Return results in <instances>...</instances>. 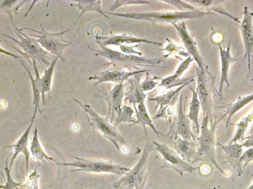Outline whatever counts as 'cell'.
<instances>
[{
  "mask_svg": "<svg viewBox=\"0 0 253 189\" xmlns=\"http://www.w3.org/2000/svg\"><path fill=\"white\" fill-rule=\"evenodd\" d=\"M18 61L26 70L31 81L33 94V105L34 106L33 114H36L37 111H38L41 115H43L42 111L40 106V101L41 99L42 100L41 77L40 76L39 70L37 66V62L32 61L35 73V78H34L30 70L24 63V62L21 59Z\"/></svg>",
  "mask_w": 253,
  "mask_h": 189,
  "instance_id": "cell-20",
  "label": "cell"
},
{
  "mask_svg": "<svg viewBox=\"0 0 253 189\" xmlns=\"http://www.w3.org/2000/svg\"><path fill=\"white\" fill-rule=\"evenodd\" d=\"M73 157L75 160L71 162H56L55 164L75 168L74 169L71 170L70 172L83 171L96 174L109 173L120 176H123L130 169L110 161Z\"/></svg>",
  "mask_w": 253,
  "mask_h": 189,
  "instance_id": "cell-6",
  "label": "cell"
},
{
  "mask_svg": "<svg viewBox=\"0 0 253 189\" xmlns=\"http://www.w3.org/2000/svg\"><path fill=\"white\" fill-rule=\"evenodd\" d=\"M154 0H115L111 5L109 10L113 12L116 9L122 6H126L131 4H152Z\"/></svg>",
  "mask_w": 253,
  "mask_h": 189,
  "instance_id": "cell-35",
  "label": "cell"
},
{
  "mask_svg": "<svg viewBox=\"0 0 253 189\" xmlns=\"http://www.w3.org/2000/svg\"><path fill=\"white\" fill-rule=\"evenodd\" d=\"M0 53L1 54H2V53L5 54L8 56H9L10 57L14 58L16 60H20V59H21L22 58H24L22 56H18V55H15L11 52H9V51L5 50L4 49H3L2 47L0 48Z\"/></svg>",
  "mask_w": 253,
  "mask_h": 189,
  "instance_id": "cell-44",
  "label": "cell"
},
{
  "mask_svg": "<svg viewBox=\"0 0 253 189\" xmlns=\"http://www.w3.org/2000/svg\"><path fill=\"white\" fill-rule=\"evenodd\" d=\"M219 50L220 61V78L218 89V96L221 98L222 96L223 88L224 84L227 87H230L228 80V74L231 64L237 60L236 56L232 57L231 54V43L228 42L226 48H222L218 43Z\"/></svg>",
  "mask_w": 253,
  "mask_h": 189,
  "instance_id": "cell-17",
  "label": "cell"
},
{
  "mask_svg": "<svg viewBox=\"0 0 253 189\" xmlns=\"http://www.w3.org/2000/svg\"><path fill=\"white\" fill-rule=\"evenodd\" d=\"M210 117L206 114L203 117L201 126L200 135L197 138V152L192 164L197 161H204L214 165L222 174L224 172L219 166L215 159V132L216 126L220 122L218 119L215 118L214 121L209 122Z\"/></svg>",
  "mask_w": 253,
  "mask_h": 189,
  "instance_id": "cell-2",
  "label": "cell"
},
{
  "mask_svg": "<svg viewBox=\"0 0 253 189\" xmlns=\"http://www.w3.org/2000/svg\"><path fill=\"white\" fill-rule=\"evenodd\" d=\"M253 161V147L249 148L245 152L242 153L240 159V163L243 170L247 165Z\"/></svg>",
  "mask_w": 253,
  "mask_h": 189,
  "instance_id": "cell-39",
  "label": "cell"
},
{
  "mask_svg": "<svg viewBox=\"0 0 253 189\" xmlns=\"http://www.w3.org/2000/svg\"><path fill=\"white\" fill-rule=\"evenodd\" d=\"M28 0H0V12L7 14L13 25L12 14H17L20 8Z\"/></svg>",
  "mask_w": 253,
  "mask_h": 189,
  "instance_id": "cell-31",
  "label": "cell"
},
{
  "mask_svg": "<svg viewBox=\"0 0 253 189\" xmlns=\"http://www.w3.org/2000/svg\"><path fill=\"white\" fill-rule=\"evenodd\" d=\"M133 107L135 110L136 121L133 125L138 124L142 126L146 136H147L148 134L146 126H148L152 129L157 136L159 137L161 135L165 137V134L158 131L154 125L152 120L148 113L145 101L141 102L138 104L137 108L136 106H133Z\"/></svg>",
  "mask_w": 253,
  "mask_h": 189,
  "instance_id": "cell-25",
  "label": "cell"
},
{
  "mask_svg": "<svg viewBox=\"0 0 253 189\" xmlns=\"http://www.w3.org/2000/svg\"><path fill=\"white\" fill-rule=\"evenodd\" d=\"M216 145L224 152V162L228 163L239 176L243 174V170L240 163V157L243 153V146L242 144L235 142L232 144H228L227 145L216 143Z\"/></svg>",
  "mask_w": 253,
  "mask_h": 189,
  "instance_id": "cell-19",
  "label": "cell"
},
{
  "mask_svg": "<svg viewBox=\"0 0 253 189\" xmlns=\"http://www.w3.org/2000/svg\"></svg>",
  "mask_w": 253,
  "mask_h": 189,
  "instance_id": "cell-47",
  "label": "cell"
},
{
  "mask_svg": "<svg viewBox=\"0 0 253 189\" xmlns=\"http://www.w3.org/2000/svg\"><path fill=\"white\" fill-rule=\"evenodd\" d=\"M194 59L191 56H189L183 61L177 67L176 71L171 75L163 78L161 80L159 84V87H163L166 89H169L175 86H180L182 84L186 83L190 81L194 80L193 76L190 77L184 81H180V77L187 69L190 63L193 61Z\"/></svg>",
  "mask_w": 253,
  "mask_h": 189,
  "instance_id": "cell-22",
  "label": "cell"
},
{
  "mask_svg": "<svg viewBox=\"0 0 253 189\" xmlns=\"http://www.w3.org/2000/svg\"><path fill=\"white\" fill-rule=\"evenodd\" d=\"M13 26L15 28V33L19 40L4 33H1V34L18 44L23 50V57L31 64L32 62L30 59L40 63H43L48 67L51 63L47 56L48 52L41 46L37 38L24 33L14 25Z\"/></svg>",
  "mask_w": 253,
  "mask_h": 189,
  "instance_id": "cell-8",
  "label": "cell"
},
{
  "mask_svg": "<svg viewBox=\"0 0 253 189\" xmlns=\"http://www.w3.org/2000/svg\"><path fill=\"white\" fill-rule=\"evenodd\" d=\"M100 49L97 50L88 48L93 51V55L102 57L109 60V62L104 65L112 66V68L124 69H136L141 70L142 67H154L165 68L166 63L161 59H148L143 56L134 55H128L122 52L111 49L107 46H100Z\"/></svg>",
  "mask_w": 253,
  "mask_h": 189,
  "instance_id": "cell-1",
  "label": "cell"
},
{
  "mask_svg": "<svg viewBox=\"0 0 253 189\" xmlns=\"http://www.w3.org/2000/svg\"><path fill=\"white\" fill-rule=\"evenodd\" d=\"M242 145L245 148L253 147V133L248 136L245 137L242 140H244Z\"/></svg>",
  "mask_w": 253,
  "mask_h": 189,
  "instance_id": "cell-43",
  "label": "cell"
},
{
  "mask_svg": "<svg viewBox=\"0 0 253 189\" xmlns=\"http://www.w3.org/2000/svg\"><path fill=\"white\" fill-rule=\"evenodd\" d=\"M163 2L169 3L172 5L176 7H177L183 11L185 9H188L191 11L196 10L197 9L195 8L193 6L190 4H188L187 3H185V1L181 0H164L161 1Z\"/></svg>",
  "mask_w": 253,
  "mask_h": 189,
  "instance_id": "cell-41",
  "label": "cell"
},
{
  "mask_svg": "<svg viewBox=\"0 0 253 189\" xmlns=\"http://www.w3.org/2000/svg\"><path fill=\"white\" fill-rule=\"evenodd\" d=\"M172 25L176 30L188 54L190 56H192L196 62L198 67L202 69H208V66L204 63L200 54L196 42L187 29L185 22L181 21Z\"/></svg>",
  "mask_w": 253,
  "mask_h": 189,
  "instance_id": "cell-15",
  "label": "cell"
},
{
  "mask_svg": "<svg viewBox=\"0 0 253 189\" xmlns=\"http://www.w3.org/2000/svg\"><path fill=\"white\" fill-rule=\"evenodd\" d=\"M58 59L57 57L54 56L53 57L50 65L44 69V73L41 77V101L42 106H45V94H47L48 96L50 97V92L53 72Z\"/></svg>",
  "mask_w": 253,
  "mask_h": 189,
  "instance_id": "cell-28",
  "label": "cell"
},
{
  "mask_svg": "<svg viewBox=\"0 0 253 189\" xmlns=\"http://www.w3.org/2000/svg\"><path fill=\"white\" fill-rule=\"evenodd\" d=\"M184 106L181 94L179 98L177 114L172 118L169 130L165 137L180 136L183 139L196 141L197 138L192 130L190 120L185 113Z\"/></svg>",
  "mask_w": 253,
  "mask_h": 189,
  "instance_id": "cell-10",
  "label": "cell"
},
{
  "mask_svg": "<svg viewBox=\"0 0 253 189\" xmlns=\"http://www.w3.org/2000/svg\"><path fill=\"white\" fill-rule=\"evenodd\" d=\"M41 31L34 30L30 28H23L20 29L23 30H29L38 33L37 34H29L31 36L37 38L41 46L47 52L50 53L57 57L63 62H65L63 57V52L66 48L70 45H73L63 38V35L66 32L70 31V28L58 32H49L46 31L40 24Z\"/></svg>",
  "mask_w": 253,
  "mask_h": 189,
  "instance_id": "cell-7",
  "label": "cell"
},
{
  "mask_svg": "<svg viewBox=\"0 0 253 189\" xmlns=\"http://www.w3.org/2000/svg\"><path fill=\"white\" fill-rule=\"evenodd\" d=\"M253 176V172L252 173V175H251V177H252Z\"/></svg>",
  "mask_w": 253,
  "mask_h": 189,
  "instance_id": "cell-46",
  "label": "cell"
},
{
  "mask_svg": "<svg viewBox=\"0 0 253 189\" xmlns=\"http://www.w3.org/2000/svg\"><path fill=\"white\" fill-rule=\"evenodd\" d=\"M192 80L182 85L178 86L177 88L170 90L168 92L159 95L155 97H150L147 98V100L149 101H154L156 103L155 110L159 107L158 112L161 111L165 107L170 104L172 102L175 100L180 91L186 85L190 82Z\"/></svg>",
  "mask_w": 253,
  "mask_h": 189,
  "instance_id": "cell-26",
  "label": "cell"
},
{
  "mask_svg": "<svg viewBox=\"0 0 253 189\" xmlns=\"http://www.w3.org/2000/svg\"><path fill=\"white\" fill-rule=\"evenodd\" d=\"M155 151L162 157L164 164L160 169L164 168H171L182 175L185 172L192 173L199 169L200 166H194L191 163L183 159L173 149L165 143L152 141Z\"/></svg>",
  "mask_w": 253,
  "mask_h": 189,
  "instance_id": "cell-9",
  "label": "cell"
},
{
  "mask_svg": "<svg viewBox=\"0 0 253 189\" xmlns=\"http://www.w3.org/2000/svg\"><path fill=\"white\" fill-rule=\"evenodd\" d=\"M143 74V73H140L127 80L130 85L127 91L125 93L124 100L127 101L133 106L145 101L146 97L140 85V79Z\"/></svg>",
  "mask_w": 253,
  "mask_h": 189,
  "instance_id": "cell-21",
  "label": "cell"
},
{
  "mask_svg": "<svg viewBox=\"0 0 253 189\" xmlns=\"http://www.w3.org/2000/svg\"><path fill=\"white\" fill-rule=\"evenodd\" d=\"M253 121V110L237 124V129L242 132H246L250 124ZM253 130V126L251 132Z\"/></svg>",
  "mask_w": 253,
  "mask_h": 189,
  "instance_id": "cell-37",
  "label": "cell"
},
{
  "mask_svg": "<svg viewBox=\"0 0 253 189\" xmlns=\"http://www.w3.org/2000/svg\"><path fill=\"white\" fill-rule=\"evenodd\" d=\"M189 88L192 93V95L191 99L188 103L189 111L187 115L189 120L194 124L197 132H199V117L200 108H201V103L198 97L197 90L195 86L194 87H191Z\"/></svg>",
  "mask_w": 253,
  "mask_h": 189,
  "instance_id": "cell-30",
  "label": "cell"
},
{
  "mask_svg": "<svg viewBox=\"0 0 253 189\" xmlns=\"http://www.w3.org/2000/svg\"><path fill=\"white\" fill-rule=\"evenodd\" d=\"M75 2V3H71V6H77L79 10H81V13L78 17L74 25L76 24L79 18L83 14L88 12H97L105 17L110 19L102 9L101 0H76Z\"/></svg>",
  "mask_w": 253,
  "mask_h": 189,
  "instance_id": "cell-29",
  "label": "cell"
},
{
  "mask_svg": "<svg viewBox=\"0 0 253 189\" xmlns=\"http://www.w3.org/2000/svg\"><path fill=\"white\" fill-rule=\"evenodd\" d=\"M239 29L245 49L244 57L247 60L248 69L250 70L253 55V13L247 6L244 7V15L239 23Z\"/></svg>",
  "mask_w": 253,
  "mask_h": 189,
  "instance_id": "cell-12",
  "label": "cell"
},
{
  "mask_svg": "<svg viewBox=\"0 0 253 189\" xmlns=\"http://www.w3.org/2000/svg\"><path fill=\"white\" fill-rule=\"evenodd\" d=\"M147 71H148L147 69H142L126 71L124 69H118L111 67L98 72L94 75L90 76L88 77V80H97L93 86L108 82H114L116 84H124V81L130 77L140 73L146 72Z\"/></svg>",
  "mask_w": 253,
  "mask_h": 189,
  "instance_id": "cell-13",
  "label": "cell"
},
{
  "mask_svg": "<svg viewBox=\"0 0 253 189\" xmlns=\"http://www.w3.org/2000/svg\"><path fill=\"white\" fill-rule=\"evenodd\" d=\"M29 151L33 159L37 161L39 164L40 162H46L47 161L53 164H55L56 162L53 158L49 156L45 153L42 146L39 138L38 131L36 127L33 132Z\"/></svg>",
  "mask_w": 253,
  "mask_h": 189,
  "instance_id": "cell-24",
  "label": "cell"
},
{
  "mask_svg": "<svg viewBox=\"0 0 253 189\" xmlns=\"http://www.w3.org/2000/svg\"><path fill=\"white\" fill-rule=\"evenodd\" d=\"M95 41L99 46L108 45L121 46L131 43H145L154 45L162 46V42L149 40L145 38H138L126 34H112L108 36H101L97 34L95 36Z\"/></svg>",
  "mask_w": 253,
  "mask_h": 189,
  "instance_id": "cell-16",
  "label": "cell"
},
{
  "mask_svg": "<svg viewBox=\"0 0 253 189\" xmlns=\"http://www.w3.org/2000/svg\"><path fill=\"white\" fill-rule=\"evenodd\" d=\"M36 116V115L33 114L29 126L15 143L3 147V148H13V154L9 164V167L10 169L14 161L18 156L20 154H22L24 155L25 159V169L27 174L29 173V158L30 156V153L29 149L28 148V140L30 133L34 123Z\"/></svg>",
  "mask_w": 253,
  "mask_h": 189,
  "instance_id": "cell-14",
  "label": "cell"
},
{
  "mask_svg": "<svg viewBox=\"0 0 253 189\" xmlns=\"http://www.w3.org/2000/svg\"><path fill=\"white\" fill-rule=\"evenodd\" d=\"M253 100V94L246 96L239 97L234 102L226 104L225 106L220 107L224 108L226 110L224 114L218 119V120L220 121L226 116H228L226 124V127L227 128L229 125L231 117Z\"/></svg>",
  "mask_w": 253,
  "mask_h": 189,
  "instance_id": "cell-27",
  "label": "cell"
},
{
  "mask_svg": "<svg viewBox=\"0 0 253 189\" xmlns=\"http://www.w3.org/2000/svg\"><path fill=\"white\" fill-rule=\"evenodd\" d=\"M139 46H140V44H136L133 46L122 45L120 46V49L121 52L125 54L142 56V53L137 51L134 49V48L137 47Z\"/></svg>",
  "mask_w": 253,
  "mask_h": 189,
  "instance_id": "cell-42",
  "label": "cell"
},
{
  "mask_svg": "<svg viewBox=\"0 0 253 189\" xmlns=\"http://www.w3.org/2000/svg\"><path fill=\"white\" fill-rule=\"evenodd\" d=\"M105 13L118 17L148 21L170 23L172 25L184 19H200L205 15H215L212 12L197 9L194 11H163L152 12H125L115 13L105 11Z\"/></svg>",
  "mask_w": 253,
  "mask_h": 189,
  "instance_id": "cell-4",
  "label": "cell"
},
{
  "mask_svg": "<svg viewBox=\"0 0 253 189\" xmlns=\"http://www.w3.org/2000/svg\"><path fill=\"white\" fill-rule=\"evenodd\" d=\"M124 84H116L111 90L107 92H103L104 96L94 95L104 99L108 105V115L111 116V122L113 123L114 112L116 113L120 110L122 105L123 100L125 97Z\"/></svg>",
  "mask_w": 253,
  "mask_h": 189,
  "instance_id": "cell-18",
  "label": "cell"
},
{
  "mask_svg": "<svg viewBox=\"0 0 253 189\" xmlns=\"http://www.w3.org/2000/svg\"><path fill=\"white\" fill-rule=\"evenodd\" d=\"M185 2L196 4L197 5L209 8V11L210 12L211 8L219 3L221 1L213 0H184Z\"/></svg>",
  "mask_w": 253,
  "mask_h": 189,
  "instance_id": "cell-40",
  "label": "cell"
},
{
  "mask_svg": "<svg viewBox=\"0 0 253 189\" xmlns=\"http://www.w3.org/2000/svg\"><path fill=\"white\" fill-rule=\"evenodd\" d=\"M134 110L128 106L123 105L120 110L117 113V117L113 123L114 125H117L122 123H131L130 126L136 121V118L133 117Z\"/></svg>",
  "mask_w": 253,
  "mask_h": 189,
  "instance_id": "cell-32",
  "label": "cell"
},
{
  "mask_svg": "<svg viewBox=\"0 0 253 189\" xmlns=\"http://www.w3.org/2000/svg\"><path fill=\"white\" fill-rule=\"evenodd\" d=\"M167 40L169 41V44L166 47L165 49H162V50H166L167 52H169V54L166 55L164 58L168 57L169 55L172 54L173 53H176L178 52L180 55L184 56L185 57H189L188 53L181 50V49H182L181 47H179L174 44L172 42L170 41L169 39L167 38Z\"/></svg>",
  "mask_w": 253,
  "mask_h": 189,
  "instance_id": "cell-38",
  "label": "cell"
},
{
  "mask_svg": "<svg viewBox=\"0 0 253 189\" xmlns=\"http://www.w3.org/2000/svg\"><path fill=\"white\" fill-rule=\"evenodd\" d=\"M155 151L152 142L148 141L137 162L117 181L113 187L115 189H143L150 167H148V158L151 152Z\"/></svg>",
  "mask_w": 253,
  "mask_h": 189,
  "instance_id": "cell-3",
  "label": "cell"
},
{
  "mask_svg": "<svg viewBox=\"0 0 253 189\" xmlns=\"http://www.w3.org/2000/svg\"><path fill=\"white\" fill-rule=\"evenodd\" d=\"M174 150L185 161L192 164L197 152L196 141L183 139L180 136L172 137Z\"/></svg>",
  "mask_w": 253,
  "mask_h": 189,
  "instance_id": "cell-23",
  "label": "cell"
},
{
  "mask_svg": "<svg viewBox=\"0 0 253 189\" xmlns=\"http://www.w3.org/2000/svg\"><path fill=\"white\" fill-rule=\"evenodd\" d=\"M197 77L198 97L201 103L203 116L208 114L210 117V122L212 121L211 112L212 108V92L210 83V73L208 69H202L195 67Z\"/></svg>",
  "mask_w": 253,
  "mask_h": 189,
  "instance_id": "cell-11",
  "label": "cell"
},
{
  "mask_svg": "<svg viewBox=\"0 0 253 189\" xmlns=\"http://www.w3.org/2000/svg\"><path fill=\"white\" fill-rule=\"evenodd\" d=\"M9 157L10 156L5 160V167L3 168L6 175L5 184L0 185V188L1 189H19L18 187H20L21 184L15 181L11 175L10 169L9 167V165H8V160Z\"/></svg>",
  "mask_w": 253,
  "mask_h": 189,
  "instance_id": "cell-34",
  "label": "cell"
},
{
  "mask_svg": "<svg viewBox=\"0 0 253 189\" xmlns=\"http://www.w3.org/2000/svg\"><path fill=\"white\" fill-rule=\"evenodd\" d=\"M71 96L88 115L86 117L92 129L100 132L119 151L123 147L128 146V143L118 131L116 126L109 121L110 115L106 117L100 116L89 104H83L72 95Z\"/></svg>",
  "mask_w": 253,
  "mask_h": 189,
  "instance_id": "cell-5",
  "label": "cell"
},
{
  "mask_svg": "<svg viewBox=\"0 0 253 189\" xmlns=\"http://www.w3.org/2000/svg\"><path fill=\"white\" fill-rule=\"evenodd\" d=\"M146 73L145 79L140 83L141 89L144 92L152 90L155 88L158 84L155 80L160 78L156 76H151L148 71H146Z\"/></svg>",
  "mask_w": 253,
  "mask_h": 189,
  "instance_id": "cell-36",
  "label": "cell"
},
{
  "mask_svg": "<svg viewBox=\"0 0 253 189\" xmlns=\"http://www.w3.org/2000/svg\"><path fill=\"white\" fill-rule=\"evenodd\" d=\"M27 179L25 183L21 184L20 187L25 189H39V180L40 175L38 171L35 169L28 174Z\"/></svg>",
  "mask_w": 253,
  "mask_h": 189,
  "instance_id": "cell-33",
  "label": "cell"
},
{
  "mask_svg": "<svg viewBox=\"0 0 253 189\" xmlns=\"http://www.w3.org/2000/svg\"><path fill=\"white\" fill-rule=\"evenodd\" d=\"M247 189H253V183Z\"/></svg>",
  "mask_w": 253,
  "mask_h": 189,
  "instance_id": "cell-45",
  "label": "cell"
}]
</instances>
